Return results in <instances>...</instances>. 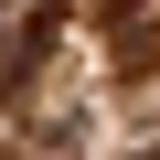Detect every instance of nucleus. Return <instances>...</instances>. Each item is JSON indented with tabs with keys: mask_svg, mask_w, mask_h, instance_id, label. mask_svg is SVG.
Instances as JSON below:
<instances>
[{
	"mask_svg": "<svg viewBox=\"0 0 160 160\" xmlns=\"http://www.w3.org/2000/svg\"><path fill=\"white\" fill-rule=\"evenodd\" d=\"M139 160H160V149H139Z\"/></svg>",
	"mask_w": 160,
	"mask_h": 160,
	"instance_id": "obj_1",
	"label": "nucleus"
}]
</instances>
